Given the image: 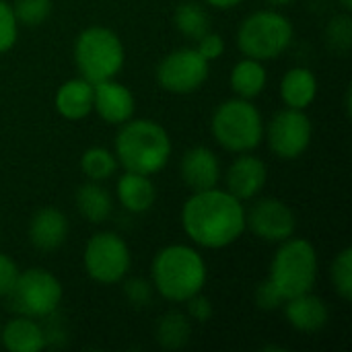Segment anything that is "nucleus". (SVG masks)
Listing matches in <instances>:
<instances>
[{
    "label": "nucleus",
    "mask_w": 352,
    "mask_h": 352,
    "mask_svg": "<svg viewBox=\"0 0 352 352\" xmlns=\"http://www.w3.org/2000/svg\"><path fill=\"white\" fill-rule=\"evenodd\" d=\"M120 163L116 155L105 146H91L80 157V171L91 182H105L118 171Z\"/></svg>",
    "instance_id": "nucleus-26"
},
{
    "label": "nucleus",
    "mask_w": 352,
    "mask_h": 352,
    "mask_svg": "<svg viewBox=\"0 0 352 352\" xmlns=\"http://www.w3.org/2000/svg\"><path fill=\"white\" fill-rule=\"evenodd\" d=\"M264 118L252 99L233 97L223 101L210 120L214 140L229 153H252L264 140Z\"/></svg>",
    "instance_id": "nucleus-4"
},
{
    "label": "nucleus",
    "mask_w": 352,
    "mask_h": 352,
    "mask_svg": "<svg viewBox=\"0 0 352 352\" xmlns=\"http://www.w3.org/2000/svg\"><path fill=\"white\" fill-rule=\"evenodd\" d=\"M295 29L287 14L262 8L248 14L237 29V47L245 58L260 62L280 58L293 43Z\"/></svg>",
    "instance_id": "nucleus-5"
},
{
    "label": "nucleus",
    "mask_w": 352,
    "mask_h": 352,
    "mask_svg": "<svg viewBox=\"0 0 352 352\" xmlns=\"http://www.w3.org/2000/svg\"><path fill=\"white\" fill-rule=\"evenodd\" d=\"M186 305H188V318L194 320V322H198V324H204V322H208L212 318V303L202 293L190 297L186 301Z\"/></svg>",
    "instance_id": "nucleus-35"
},
{
    "label": "nucleus",
    "mask_w": 352,
    "mask_h": 352,
    "mask_svg": "<svg viewBox=\"0 0 352 352\" xmlns=\"http://www.w3.org/2000/svg\"><path fill=\"white\" fill-rule=\"evenodd\" d=\"M245 229L266 243H283L295 235L297 217L278 198H262L245 210Z\"/></svg>",
    "instance_id": "nucleus-12"
},
{
    "label": "nucleus",
    "mask_w": 352,
    "mask_h": 352,
    "mask_svg": "<svg viewBox=\"0 0 352 352\" xmlns=\"http://www.w3.org/2000/svg\"><path fill=\"white\" fill-rule=\"evenodd\" d=\"M184 233L200 248L223 250L245 231V206L231 192L217 188L192 192L182 206Z\"/></svg>",
    "instance_id": "nucleus-1"
},
{
    "label": "nucleus",
    "mask_w": 352,
    "mask_h": 352,
    "mask_svg": "<svg viewBox=\"0 0 352 352\" xmlns=\"http://www.w3.org/2000/svg\"><path fill=\"white\" fill-rule=\"evenodd\" d=\"M266 4H270V6H287V4H291L293 0H264Z\"/></svg>",
    "instance_id": "nucleus-37"
},
{
    "label": "nucleus",
    "mask_w": 352,
    "mask_h": 352,
    "mask_svg": "<svg viewBox=\"0 0 352 352\" xmlns=\"http://www.w3.org/2000/svg\"><path fill=\"white\" fill-rule=\"evenodd\" d=\"M54 105L64 120H85L93 111V82L82 76L62 82L56 91Z\"/></svg>",
    "instance_id": "nucleus-19"
},
{
    "label": "nucleus",
    "mask_w": 352,
    "mask_h": 352,
    "mask_svg": "<svg viewBox=\"0 0 352 352\" xmlns=\"http://www.w3.org/2000/svg\"><path fill=\"white\" fill-rule=\"evenodd\" d=\"M70 231V223L68 217L54 206H43L39 210L33 212L31 221H29V241L37 252L50 254L56 252L64 245L66 237Z\"/></svg>",
    "instance_id": "nucleus-15"
},
{
    "label": "nucleus",
    "mask_w": 352,
    "mask_h": 352,
    "mask_svg": "<svg viewBox=\"0 0 352 352\" xmlns=\"http://www.w3.org/2000/svg\"><path fill=\"white\" fill-rule=\"evenodd\" d=\"M6 297L10 301V309L19 316L43 320L58 311L62 301V283L45 268H27L19 274Z\"/></svg>",
    "instance_id": "nucleus-8"
},
{
    "label": "nucleus",
    "mask_w": 352,
    "mask_h": 352,
    "mask_svg": "<svg viewBox=\"0 0 352 352\" xmlns=\"http://www.w3.org/2000/svg\"><path fill=\"white\" fill-rule=\"evenodd\" d=\"M340 2V6L344 8V10H351L352 8V0H338Z\"/></svg>",
    "instance_id": "nucleus-38"
},
{
    "label": "nucleus",
    "mask_w": 352,
    "mask_h": 352,
    "mask_svg": "<svg viewBox=\"0 0 352 352\" xmlns=\"http://www.w3.org/2000/svg\"><path fill=\"white\" fill-rule=\"evenodd\" d=\"M268 82V72L264 68V62L254 60V58H243L239 60L229 74V85L235 97L241 99H256L258 95L264 93Z\"/></svg>",
    "instance_id": "nucleus-23"
},
{
    "label": "nucleus",
    "mask_w": 352,
    "mask_h": 352,
    "mask_svg": "<svg viewBox=\"0 0 352 352\" xmlns=\"http://www.w3.org/2000/svg\"><path fill=\"white\" fill-rule=\"evenodd\" d=\"M72 56L80 76L95 85L107 78H116V74L124 68L126 50L113 29L93 25L78 33L74 39Z\"/></svg>",
    "instance_id": "nucleus-6"
},
{
    "label": "nucleus",
    "mask_w": 352,
    "mask_h": 352,
    "mask_svg": "<svg viewBox=\"0 0 352 352\" xmlns=\"http://www.w3.org/2000/svg\"><path fill=\"white\" fill-rule=\"evenodd\" d=\"M243 0H204V4L208 6H214V8H221V10H231L235 8L237 4H241Z\"/></svg>",
    "instance_id": "nucleus-36"
},
{
    "label": "nucleus",
    "mask_w": 352,
    "mask_h": 352,
    "mask_svg": "<svg viewBox=\"0 0 352 352\" xmlns=\"http://www.w3.org/2000/svg\"><path fill=\"white\" fill-rule=\"evenodd\" d=\"M318 252L311 241L303 237H289L276 250L270 262L268 280L287 299L314 291L318 280Z\"/></svg>",
    "instance_id": "nucleus-7"
},
{
    "label": "nucleus",
    "mask_w": 352,
    "mask_h": 352,
    "mask_svg": "<svg viewBox=\"0 0 352 352\" xmlns=\"http://www.w3.org/2000/svg\"><path fill=\"white\" fill-rule=\"evenodd\" d=\"M116 196L128 212L142 214L148 212L157 202V188L151 179V175L124 171L122 177L116 184Z\"/></svg>",
    "instance_id": "nucleus-18"
},
{
    "label": "nucleus",
    "mask_w": 352,
    "mask_h": 352,
    "mask_svg": "<svg viewBox=\"0 0 352 352\" xmlns=\"http://www.w3.org/2000/svg\"><path fill=\"white\" fill-rule=\"evenodd\" d=\"M179 175L192 192L217 188L221 182V161L208 146H192L179 161Z\"/></svg>",
    "instance_id": "nucleus-16"
},
{
    "label": "nucleus",
    "mask_w": 352,
    "mask_h": 352,
    "mask_svg": "<svg viewBox=\"0 0 352 352\" xmlns=\"http://www.w3.org/2000/svg\"><path fill=\"white\" fill-rule=\"evenodd\" d=\"M0 342L10 352H39L47 346L43 326L27 316H16L0 330Z\"/></svg>",
    "instance_id": "nucleus-20"
},
{
    "label": "nucleus",
    "mask_w": 352,
    "mask_h": 352,
    "mask_svg": "<svg viewBox=\"0 0 352 352\" xmlns=\"http://www.w3.org/2000/svg\"><path fill=\"white\" fill-rule=\"evenodd\" d=\"M314 126L305 109L285 107L276 111L270 124L264 128V138L268 140L270 151L285 161L299 159L311 144Z\"/></svg>",
    "instance_id": "nucleus-10"
},
{
    "label": "nucleus",
    "mask_w": 352,
    "mask_h": 352,
    "mask_svg": "<svg viewBox=\"0 0 352 352\" xmlns=\"http://www.w3.org/2000/svg\"><path fill=\"white\" fill-rule=\"evenodd\" d=\"M194 47L206 62H214L225 52V39H223V35H219L214 31H206L200 39H196Z\"/></svg>",
    "instance_id": "nucleus-32"
},
{
    "label": "nucleus",
    "mask_w": 352,
    "mask_h": 352,
    "mask_svg": "<svg viewBox=\"0 0 352 352\" xmlns=\"http://www.w3.org/2000/svg\"><path fill=\"white\" fill-rule=\"evenodd\" d=\"M328 43L336 52H349L352 45V19L349 14H340L330 21L326 31Z\"/></svg>",
    "instance_id": "nucleus-29"
},
{
    "label": "nucleus",
    "mask_w": 352,
    "mask_h": 352,
    "mask_svg": "<svg viewBox=\"0 0 352 352\" xmlns=\"http://www.w3.org/2000/svg\"><path fill=\"white\" fill-rule=\"evenodd\" d=\"M19 274H21V270H19L16 262L12 258H8L6 254H0V297H6L12 291Z\"/></svg>",
    "instance_id": "nucleus-34"
},
{
    "label": "nucleus",
    "mask_w": 352,
    "mask_h": 352,
    "mask_svg": "<svg viewBox=\"0 0 352 352\" xmlns=\"http://www.w3.org/2000/svg\"><path fill=\"white\" fill-rule=\"evenodd\" d=\"M19 37V23L14 19L12 6L6 0H0V54L8 52Z\"/></svg>",
    "instance_id": "nucleus-31"
},
{
    "label": "nucleus",
    "mask_w": 352,
    "mask_h": 352,
    "mask_svg": "<svg viewBox=\"0 0 352 352\" xmlns=\"http://www.w3.org/2000/svg\"><path fill=\"white\" fill-rule=\"evenodd\" d=\"M134 95L124 82L107 78L93 85V111H97L103 122L111 126H122L124 122L134 118Z\"/></svg>",
    "instance_id": "nucleus-13"
},
{
    "label": "nucleus",
    "mask_w": 352,
    "mask_h": 352,
    "mask_svg": "<svg viewBox=\"0 0 352 352\" xmlns=\"http://www.w3.org/2000/svg\"><path fill=\"white\" fill-rule=\"evenodd\" d=\"M278 91L285 107L307 109L318 97V78L309 68L295 66L283 74Z\"/></svg>",
    "instance_id": "nucleus-21"
},
{
    "label": "nucleus",
    "mask_w": 352,
    "mask_h": 352,
    "mask_svg": "<svg viewBox=\"0 0 352 352\" xmlns=\"http://www.w3.org/2000/svg\"><path fill=\"white\" fill-rule=\"evenodd\" d=\"M192 336V322L188 314L182 311H167L159 318L155 326V338L165 351H179L190 342Z\"/></svg>",
    "instance_id": "nucleus-24"
},
{
    "label": "nucleus",
    "mask_w": 352,
    "mask_h": 352,
    "mask_svg": "<svg viewBox=\"0 0 352 352\" xmlns=\"http://www.w3.org/2000/svg\"><path fill=\"white\" fill-rule=\"evenodd\" d=\"M210 74V62H206L196 47H179L169 52L157 66V82L173 95L196 93Z\"/></svg>",
    "instance_id": "nucleus-11"
},
{
    "label": "nucleus",
    "mask_w": 352,
    "mask_h": 352,
    "mask_svg": "<svg viewBox=\"0 0 352 352\" xmlns=\"http://www.w3.org/2000/svg\"><path fill=\"white\" fill-rule=\"evenodd\" d=\"M225 182L227 192H231L237 200H254L268 182V167L260 157L239 153V157L229 165Z\"/></svg>",
    "instance_id": "nucleus-14"
},
{
    "label": "nucleus",
    "mask_w": 352,
    "mask_h": 352,
    "mask_svg": "<svg viewBox=\"0 0 352 352\" xmlns=\"http://www.w3.org/2000/svg\"><path fill=\"white\" fill-rule=\"evenodd\" d=\"M124 295L128 299V303L132 307H148L153 303V297H155V287L151 280L146 278H140V276H134V278H128L124 283Z\"/></svg>",
    "instance_id": "nucleus-30"
},
{
    "label": "nucleus",
    "mask_w": 352,
    "mask_h": 352,
    "mask_svg": "<svg viewBox=\"0 0 352 352\" xmlns=\"http://www.w3.org/2000/svg\"><path fill=\"white\" fill-rule=\"evenodd\" d=\"M173 25L175 29L196 41L200 39L206 31H210V14L204 8L202 2H194V0H186L182 4H177L175 12H173Z\"/></svg>",
    "instance_id": "nucleus-25"
},
{
    "label": "nucleus",
    "mask_w": 352,
    "mask_h": 352,
    "mask_svg": "<svg viewBox=\"0 0 352 352\" xmlns=\"http://www.w3.org/2000/svg\"><path fill=\"white\" fill-rule=\"evenodd\" d=\"M208 268L202 254L190 245L173 243L159 250L151 264V283L155 293L171 303H186L202 293Z\"/></svg>",
    "instance_id": "nucleus-3"
},
{
    "label": "nucleus",
    "mask_w": 352,
    "mask_h": 352,
    "mask_svg": "<svg viewBox=\"0 0 352 352\" xmlns=\"http://www.w3.org/2000/svg\"><path fill=\"white\" fill-rule=\"evenodd\" d=\"M283 307H285L287 322L297 332H305V334L320 332L326 328V324L330 320V309H328L326 301L320 299L318 295H314L311 291L287 299L283 303Z\"/></svg>",
    "instance_id": "nucleus-17"
},
{
    "label": "nucleus",
    "mask_w": 352,
    "mask_h": 352,
    "mask_svg": "<svg viewBox=\"0 0 352 352\" xmlns=\"http://www.w3.org/2000/svg\"><path fill=\"white\" fill-rule=\"evenodd\" d=\"M330 280L336 293L344 299H352V248H344L332 262L330 268Z\"/></svg>",
    "instance_id": "nucleus-28"
},
{
    "label": "nucleus",
    "mask_w": 352,
    "mask_h": 352,
    "mask_svg": "<svg viewBox=\"0 0 352 352\" xmlns=\"http://www.w3.org/2000/svg\"><path fill=\"white\" fill-rule=\"evenodd\" d=\"M254 299H256V305L264 311H274V309L283 307V303H285V297L278 293V289L268 278L258 285Z\"/></svg>",
    "instance_id": "nucleus-33"
},
{
    "label": "nucleus",
    "mask_w": 352,
    "mask_h": 352,
    "mask_svg": "<svg viewBox=\"0 0 352 352\" xmlns=\"http://www.w3.org/2000/svg\"><path fill=\"white\" fill-rule=\"evenodd\" d=\"M171 151L169 132L148 118H130L116 134L113 155L126 171L153 177L167 167Z\"/></svg>",
    "instance_id": "nucleus-2"
},
{
    "label": "nucleus",
    "mask_w": 352,
    "mask_h": 352,
    "mask_svg": "<svg viewBox=\"0 0 352 352\" xmlns=\"http://www.w3.org/2000/svg\"><path fill=\"white\" fill-rule=\"evenodd\" d=\"M82 266L89 278L101 285H118L126 278L132 266L128 243L113 231L95 233L82 252Z\"/></svg>",
    "instance_id": "nucleus-9"
},
{
    "label": "nucleus",
    "mask_w": 352,
    "mask_h": 352,
    "mask_svg": "<svg viewBox=\"0 0 352 352\" xmlns=\"http://www.w3.org/2000/svg\"><path fill=\"white\" fill-rule=\"evenodd\" d=\"M10 6L19 27H39L52 14V0H14Z\"/></svg>",
    "instance_id": "nucleus-27"
},
{
    "label": "nucleus",
    "mask_w": 352,
    "mask_h": 352,
    "mask_svg": "<svg viewBox=\"0 0 352 352\" xmlns=\"http://www.w3.org/2000/svg\"><path fill=\"white\" fill-rule=\"evenodd\" d=\"M74 204L78 214L93 225L105 223L113 210L111 194L101 186V182H91V179L78 186L74 194Z\"/></svg>",
    "instance_id": "nucleus-22"
}]
</instances>
